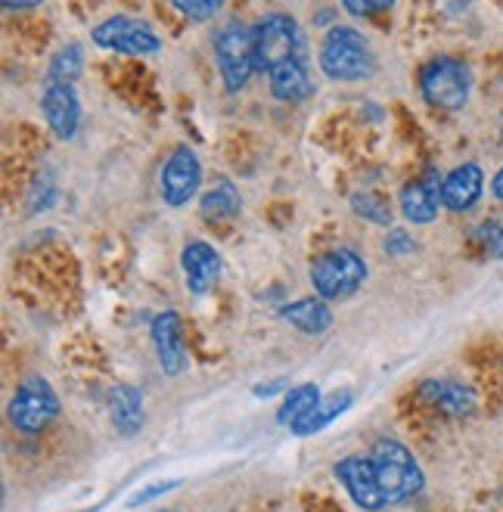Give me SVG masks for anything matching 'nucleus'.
<instances>
[{"label": "nucleus", "instance_id": "obj_1", "mask_svg": "<svg viewBox=\"0 0 503 512\" xmlns=\"http://www.w3.org/2000/svg\"><path fill=\"white\" fill-rule=\"evenodd\" d=\"M320 69L333 81H361L373 75L376 56L358 28L336 25L320 44Z\"/></svg>", "mask_w": 503, "mask_h": 512}, {"label": "nucleus", "instance_id": "obj_28", "mask_svg": "<svg viewBox=\"0 0 503 512\" xmlns=\"http://www.w3.org/2000/svg\"><path fill=\"white\" fill-rule=\"evenodd\" d=\"M395 7V0H342V10L351 16H379V13H389Z\"/></svg>", "mask_w": 503, "mask_h": 512}, {"label": "nucleus", "instance_id": "obj_7", "mask_svg": "<svg viewBox=\"0 0 503 512\" xmlns=\"http://www.w3.org/2000/svg\"><path fill=\"white\" fill-rule=\"evenodd\" d=\"M10 423L22 435H41L53 419L59 416V398L53 385L44 376H28L19 382L16 395L10 398L7 407Z\"/></svg>", "mask_w": 503, "mask_h": 512}, {"label": "nucleus", "instance_id": "obj_26", "mask_svg": "<svg viewBox=\"0 0 503 512\" xmlns=\"http://www.w3.org/2000/svg\"><path fill=\"white\" fill-rule=\"evenodd\" d=\"M56 199V184L50 180V174L38 177L35 187H32V196H28V205H32V212H47Z\"/></svg>", "mask_w": 503, "mask_h": 512}, {"label": "nucleus", "instance_id": "obj_11", "mask_svg": "<svg viewBox=\"0 0 503 512\" xmlns=\"http://www.w3.org/2000/svg\"><path fill=\"white\" fill-rule=\"evenodd\" d=\"M41 112L47 118L50 131L59 140H72L81 128V100L72 84H56L50 81L44 97H41Z\"/></svg>", "mask_w": 503, "mask_h": 512}, {"label": "nucleus", "instance_id": "obj_31", "mask_svg": "<svg viewBox=\"0 0 503 512\" xmlns=\"http://www.w3.org/2000/svg\"><path fill=\"white\" fill-rule=\"evenodd\" d=\"M283 388H286V379H277L271 385H258L255 388V398H271V395H277V391H283Z\"/></svg>", "mask_w": 503, "mask_h": 512}, {"label": "nucleus", "instance_id": "obj_24", "mask_svg": "<svg viewBox=\"0 0 503 512\" xmlns=\"http://www.w3.org/2000/svg\"><path fill=\"white\" fill-rule=\"evenodd\" d=\"M84 69V50L81 44H66L63 50H56L50 59V81L56 84H75Z\"/></svg>", "mask_w": 503, "mask_h": 512}, {"label": "nucleus", "instance_id": "obj_4", "mask_svg": "<svg viewBox=\"0 0 503 512\" xmlns=\"http://www.w3.org/2000/svg\"><path fill=\"white\" fill-rule=\"evenodd\" d=\"M286 59H305V35L286 13H271L255 25V69L271 72Z\"/></svg>", "mask_w": 503, "mask_h": 512}, {"label": "nucleus", "instance_id": "obj_13", "mask_svg": "<svg viewBox=\"0 0 503 512\" xmlns=\"http://www.w3.org/2000/svg\"><path fill=\"white\" fill-rule=\"evenodd\" d=\"M420 398L435 407L438 413H445V416H472L479 407V398H476V391H472L466 382L460 379H426L420 385Z\"/></svg>", "mask_w": 503, "mask_h": 512}, {"label": "nucleus", "instance_id": "obj_17", "mask_svg": "<svg viewBox=\"0 0 503 512\" xmlns=\"http://www.w3.org/2000/svg\"><path fill=\"white\" fill-rule=\"evenodd\" d=\"M268 78H271V94L280 103H302L314 94L305 59H286V63H280L268 72Z\"/></svg>", "mask_w": 503, "mask_h": 512}, {"label": "nucleus", "instance_id": "obj_8", "mask_svg": "<svg viewBox=\"0 0 503 512\" xmlns=\"http://www.w3.org/2000/svg\"><path fill=\"white\" fill-rule=\"evenodd\" d=\"M94 44L103 50H115V53H128V56H150L162 50L159 35L150 25L134 19V16H112L106 22H100L94 28Z\"/></svg>", "mask_w": 503, "mask_h": 512}, {"label": "nucleus", "instance_id": "obj_16", "mask_svg": "<svg viewBox=\"0 0 503 512\" xmlns=\"http://www.w3.org/2000/svg\"><path fill=\"white\" fill-rule=\"evenodd\" d=\"M181 267H184L187 289L193 295H205L221 277V255L209 243H199V239H196V243L184 246Z\"/></svg>", "mask_w": 503, "mask_h": 512}, {"label": "nucleus", "instance_id": "obj_23", "mask_svg": "<svg viewBox=\"0 0 503 512\" xmlns=\"http://www.w3.org/2000/svg\"><path fill=\"white\" fill-rule=\"evenodd\" d=\"M351 208H354V215L370 221V224H379V227H389L392 224V205H389V199L373 193V190L354 193L351 196Z\"/></svg>", "mask_w": 503, "mask_h": 512}, {"label": "nucleus", "instance_id": "obj_9", "mask_svg": "<svg viewBox=\"0 0 503 512\" xmlns=\"http://www.w3.org/2000/svg\"><path fill=\"white\" fill-rule=\"evenodd\" d=\"M202 187V162L190 146H177L174 153L165 159L162 174H159V193L165 205L181 208L187 205Z\"/></svg>", "mask_w": 503, "mask_h": 512}, {"label": "nucleus", "instance_id": "obj_15", "mask_svg": "<svg viewBox=\"0 0 503 512\" xmlns=\"http://www.w3.org/2000/svg\"><path fill=\"white\" fill-rule=\"evenodd\" d=\"M482 190H485L482 168L472 162L460 165L441 180V205H445L448 212H469V208L482 199Z\"/></svg>", "mask_w": 503, "mask_h": 512}, {"label": "nucleus", "instance_id": "obj_6", "mask_svg": "<svg viewBox=\"0 0 503 512\" xmlns=\"http://www.w3.org/2000/svg\"><path fill=\"white\" fill-rule=\"evenodd\" d=\"M215 59H218V72L221 81L230 94H240L249 84L255 69V28L243 22H230L221 28L215 38Z\"/></svg>", "mask_w": 503, "mask_h": 512}, {"label": "nucleus", "instance_id": "obj_30", "mask_svg": "<svg viewBox=\"0 0 503 512\" xmlns=\"http://www.w3.org/2000/svg\"><path fill=\"white\" fill-rule=\"evenodd\" d=\"M44 0H0V7H4L7 13H16V10H35L41 7Z\"/></svg>", "mask_w": 503, "mask_h": 512}, {"label": "nucleus", "instance_id": "obj_34", "mask_svg": "<svg viewBox=\"0 0 503 512\" xmlns=\"http://www.w3.org/2000/svg\"><path fill=\"white\" fill-rule=\"evenodd\" d=\"M491 190H494V196H497V199H503V168L494 174V180H491Z\"/></svg>", "mask_w": 503, "mask_h": 512}, {"label": "nucleus", "instance_id": "obj_27", "mask_svg": "<svg viewBox=\"0 0 503 512\" xmlns=\"http://www.w3.org/2000/svg\"><path fill=\"white\" fill-rule=\"evenodd\" d=\"M382 249H386L389 258H407L417 252V239H413L407 230H392L386 236V243H382Z\"/></svg>", "mask_w": 503, "mask_h": 512}, {"label": "nucleus", "instance_id": "obj_18", "mask_svg": "<svg viewBox=\"0 0 503 512\" xmlns=\"http://www.w3.org/2000/svg\"><path fill=\"white\" fill-rule=\"evenodd\" d=\"M280 317L305 336H323L333 326V311L327 305V298H320V295L292 301V305H286L280 311Z\"/></svg>", "mask_w": 503, "mask_h": 512}, {"label": "nucleus", "instance_id": "obj_3", "mask_svg": "<svg viewBox=\"0 0 503 512\" xmlns=\"http://www.w3.org/2000/svg\"><path fill=\"white\" fill-rule=\"evenodd\" d=\"M423 100L441 112H460L472 94V69L457 56L429 59L420 72Z\"/></svg>", "mask_w": 503, "mask_h": 512}, {"label": "nucleus", "instance_id": "obj_19", "mask_svg": "<svg viewBox=\"0 0 503 512\" xmlns=\"http://www.w3.org/2000/svg\"><path fill=\"white\" fill-rule=\"evenodd\" d=\"M109 416L112 426L125 438H134L143 429V395L134 385H115L109 395Z\"/></svg>", "mask_w": 503, "mask_h": 512}, {"label": "nucleus", "instance_id": "obj_12", "mask_svg": "<svg viewBox=\"0 0 503 512\" xmlns=\"http://www.w3.org/2000/svg\"><path fill=\"white\" fill-rule=\"evenodd\" d=\"M153 348L159 357V367L168 376H181L187 370V345H184V326L174 311H162L153 317Z\"/></svg>", "mask_w": 503, "mask_h": 512}, {"label": "nucleus", "instance_id": "obj_33", "mask_svg": "<svg viewBox=\"0 0 503 512\" xmlns=\"http://www.w3.org/2000/svg\"><path fill=\"white\" fill-rule=\"evenodd\" d=\"M488 255H491V258H503V224H500V233H497V239L491 243Z\"/></svg>", "mask_w": 503, "mask_h": 512}, {"label": "nucleus", "instance_id": "obj_5", "mask_svg": "<svg viewBox=\"0 0 503 512\" xmlns=\"http://www.w3.org/2000/svg\"><path fill=\"white\" fill-rule=\"evenodd\" d=\"M367 280V261L354 249H333L311 264L314 292L327 301H342L354 295Z\"/></svg>", "mask_w": 503, "mask_h": 512}, {"label": "nucleus", "instance_id": "obj_2", "mask_svg": "<svg viewBox=\"0 0 503 512\" xmlns=\"http://www.w3.org/2000/svg\"><path fill=\"white\" fill-rule=\"evenodd\" d=\"M370 463L376 469V478H379L382 491H386L389 503L410 500L423 491L426 475H423L417 457H413L401 441L379 438L370 450Z\"/></svg>", "mask_w": 503, "mask_h": 512}, {"label": "nucleus", "instance_id": "obj_22", "mask_svg": "<svg viewBox=\"0 0 503 512\" xmlns=\"http://www.w3.org/2000/svg\"><path fill=\"white\" fill-rule=\"evenodd\" d=\"M320 398H323V395H320V388H317L314 382L289 388V395L283 398V407L277 410V423L292 429L302 416H308V413L320 404Z\"/></svg>", "mask_w": 503, "mask_h": 512}, {"label": "nucleus", "instance_id": "obj_29", "mask_svg": "<svg viewBox=\"0 0 503 512\" xmlns=\"http://www.w3.org/2000/svg\"><path fill=\"white\" fill-rule=\"evenodd\" d=\"M181 481H156V485H146L143 491H134L131 497H128V509H134V506H143V503H150V500H156V497H162V494H168V491H174Z\"/></svg>", "mask_w": 503, "mask_h": 512}, {"label": "nucleus", "instance_id": "obj_20", "mask_svg": "<svg viewBox=\"0 0 503 512\" xmlns=\"http://www.w3.org/2000/svg\"><path fill=\"white\" fill-rule=\"evenodd\" d=\"M351 401H354V395L351 391H333L330 398H320V404L308 413V416H302L299 423H295L289 432L292 435H299V438H308V435H317V432H323L336 416H342L348 407H351Z\"/></svg>", "mask_w": 503, "mask_h": 512}, {"label": "nucleus", "instance_id": "obj_35", "mask_svg": "<svg viewBox=\"0 0 503 512\" xmlns=\"http://www.w3.org/2000/svg\"><path fill=\"white\" fill-rule=\"evenodd\" d=\"M159 512H174V509H159Z\"/></svg>", "mask_w": 503, "mask_h": 512}, {"label": "nucleus", "instance_id": "obj_21", "mask_svg": "<svg viewBox=\"0 0 503 512\" xmlns=\"http://www.w3.org/2000/svg\"><path fill=\"white\" fill-rule=\"evenodd\" d=\"M199 208H202L205 221H230V218L240 215L243 196L227 177H221V180H215V187L205 190V196L199 199Z\"/></svg>", "mask_w": 503, "mask_h": 512}, {"label": "nucleus", "instance_id": "obj_10", "mask_svg": "<svg viewBox=\"0 0 503 512\" xmlns=\"http://www.w3.org/2000/svg\"><path fill=\"white\" fill-rule=\"evenodd\" d=\"M333 475L339 478V485L348 491V497L367 512H379L382 506H389V497L382 491L376 469L370 457H345L333 466Z\"/></svg>", "mask_w": 503, "mask_h": 512}, {"label": "nucleus", "instance_id": "obj_25", "mask_svg": "<svg viewBox=\"0 0 503 512\" xmlns=\"http://www.w3.org/2000/svg\"><path fill=\"white\" fill-rule=\"evenodd\" d=\"M174 4V10L181 13V16H187L190 22H205V19H212L227 0H171Z\"/></svg>", "mask_w": 503, "mask_h": 512}, {"label": "nucleus", "instance_id": "obj_14", "mask_svg": "<svg viewBox=\"0 0 503 512\" xmlns=\"http://www.w3.org/2000/svg\"><path fill=\"white\" fill-rule=\"evenodd\" d=\"M441 180L438 171H426L420 180H410L401 190V215L410 224H432L438 218V205H441Z\"/></svg>", "mask_w": 503, "mask_h": 512}, {"label": "nucleus", "instance_id": "obj_32", "mask_svg": "<svg viewBox=\"0 0 503 512\" xmlns=\"http://www.w3.org/2000/svg\"><path fill=\"white\" fill-rule=\"evenodd\" d=\"M441 7H445V13H451V16H457V13H463L472 0H438Z\"/></svg>", "mask_w": 503, "mask_h": 512}]
</instances>
